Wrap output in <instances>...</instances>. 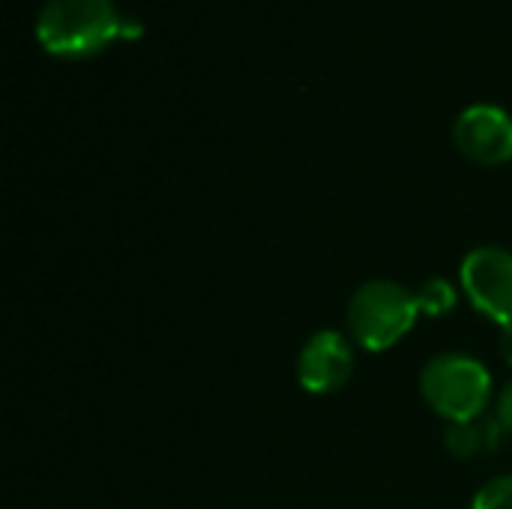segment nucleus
Wrapping results in <instances>:
<instances>
[{"mask_svg": "<svg viewBox=\"0 0 512 509\" xmlns=\"http://www.w3.org/2000/svg\"><path fill=\"white\" fill-rule=\"evenodd\" d=\"M135 33L114 0H45L36 15V42L54 57H93Z\"/></svg>", "mask_w": 512, "mask_h": 509, "instance_id": "nucleus-1", "label": "nucleus"}, {"mask_svg": "<svg viewBox=\"0 0 512 509\" xmlns=\"http://www.w3.org/2000/svg\"><path fill=\"white\" fill-rule=\"evenodd\" d=\"M417 318V297L393 279H372L360 285L348 303V333L363 351L372 354L399 345L414 330Z\"/></svg>", "mask_w": 512, "mask_h": 509, "instance_id": "nucleus-2", "label": "nucleus"}, {"mask_svg": "<svg viewBox=\"0 0 512 509\" xmlns=\"http://www.w3.org/2000/svg\"><path fill=\"white\" fill-rule=\"evenodd\" d=\"M426 405L447 423L477 420L492 405V375L468 354H438L420 372Z\"/></svg>", "mask_w": 512, "mask_h": 509, "instance_id": "nucleus-3", "label": "nucleus"}, {"mask_svg": "<svg viewBox=\"0 0 512 509\" xmlns=\"http://www.w3.org/2000/svg\"><path fill=\"white\" fill-rule=\"evenodd\" d=\"M459 282L471 306L495 321L498 327L512 324V252L501 246L471 249L462 261Z\"/></svg>", "mask_w": 512, "mask_h": 509, "instance_id": "nucleus-4", "label": "nucleus"}, {"mask_svg": "<svg viewBox=\"0 0 512 509\" xmlns=\"http://www.w3.org/2000/svg\"><path fill=\"white\" fill-rule=\"evenodd\" d=\"M456 150L483 168H498L512 159V117L501 105H468L453 126Z\"/></svg>", "mask_w": 512, "mask_h": 509, "instance_id": "nucleus-5", "label": "nucleus"}, {"mask_svg": "<svg viewBox=\"0 0 512 509\" xmlns=\"http://www.w3.org/2000/svg\"><path fill=\"white\" fill-rule=\"evenodd\" d=\"M354 375V348L339 330H321L297 354V381L312 396L339 393Z\"/></svg>", "mask_w": 512, "mask_h": 509, "instance_id": "nucleus-6", "label": "nucleus"}, {"mask_svg": "<svg viewBox=\"0 0 512 509\" xmlns=\"http://www.w3.org/2000/svg\"><path fill=\"white\" fill-rule=\"evenodd\" d=\"M504 426L498 423V417H477V420H465V423H450L444 432V447L453 459L459 462H471L483 453H495L504 441Z\"/></svg>", "mask_w": 512, "mask_h": 509, "instance_id": "nucleus-7", "label": "nucleus"}, {"mask_svg": "<svg viewBox=\"0 0 512 509\" xmlns=\"http://www.w3.org/2000/svg\"><path fill=\"white\" fill-rule=\"evenodd\" d=\"M414 297H417L420 315H429V318H444V315H450V312L456 309V300H459L456 285L447 282V279H441V276L426 279V282L414 291Z\"/></svg>", "mask_w": 512, "mask_h": 509, "instance_id": "nucleus-8", "label": "nucleus"}, {"mask_svg": "<svg viewBox=\"0 0 512 509\" xmlns=\"http://www.w3.org/2000/svg\"><path fill=\"white\" fill-rule=\"evenodd\" d=\"M471 509H512V474L489 480L477 495Z\"/></svg>", "mask_w": 512, "mask_h": 509, "instance_id": "nucleus-9", "label": "nucleus"}, {"mask_svg": "<svg viewBox=\"0 0 512 509\" xmlns=\"http://www.w3.org/2000/svg\"><path fill=\"white\" fill-rule=\"evenodd\" d=\"M495 417H498V423L504 426V432L512 438V384H507V387H504V393L498 396Z\"/></svg>", "mask_w": 512, "mask_h": 509, "instance_id": "nucleus-10", "label": "nucleus"}, {"mask_svg": "<svg viewBox=\"0 0 512 509\" xmlns=\"http://www.w3.org/2000/svg\"><path fill=\"white\" fill-rule=\"evenodd\" d=\"M498 348H501V357L512 366V324L501 327V345Z\"/></svg>", "mask_w": 512, "mask_h": 509, "instance_id": "nucleus-11", "label": "nucleus"}]
</instances>
